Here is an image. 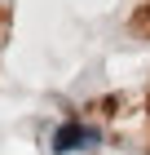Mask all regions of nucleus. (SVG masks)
Segmentation results:
<instances>
[{
  "label": "nucleus",
  "instance_id": "1",
  "mask_svg": "<svg viewBox=\"0 0 150 155\" xmlns=\"http://www.w3.org/2000/svg\"><path fill=\"white\" fill-rule=\"evenodd\" d=\"M97 142H102V133L93 129V124L66 120V124H58V133L49 137V151L53 155H71V151H84V146H97Z\"/></svg>",
  "mask_w": 150,
  "mask_h": 155
}]
</instances>
